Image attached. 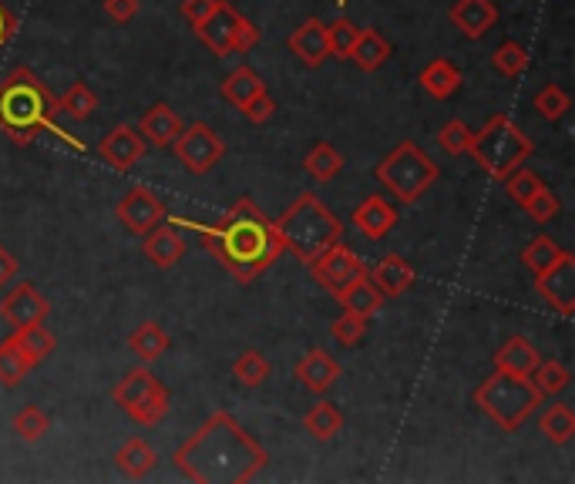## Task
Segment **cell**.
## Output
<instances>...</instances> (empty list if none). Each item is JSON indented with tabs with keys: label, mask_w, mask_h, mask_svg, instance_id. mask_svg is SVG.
Segmentation results:
<instances>
[{
	"label": "cell",
	"mask_w": 575,
	"mask_h": 484,
	"mask_svg": "<svg viewBox=\"0 0 575 484\" xmlns=\"http://www.w3.org/2000/svg\"><path fill=\"white\" fill-rule=\"evenodd\" d=\"M266 91V85H263V78L253 71V67H236L229 78L223 82V98L233 104V108H246L249 101H253L257 95H263Z\"/></svg>",
	"instance_id": "obj_29"
},
{
	"label": "cell",
	"mask_w": 575,
	"mask_h": 484,
	"mask_svg": "<svg viewBox=\"0 0 575 484\" xmlns=\"http://www.w3.org/2000/svg\"><path fill=\"white\" fill-rule=\"evenodd\" d=\"M58 104H61L64 115H71L75 122H85V119H91L95 111H98V95H95L85 82H78V85H71V88L64 91V98H61Z\"/></svg>",
	"instance_id": "obj_38"
},
{
	"label": "cell",
	"mask_w": 575,
	"mask_h": 484,
	"mask_svg": "<svg viewBox=\"0 0 575 484\" xmlns=\"http://www.w3.org/2000/svg\"><path fill=\"white\" fill-rule=\"evenodd\" d=\"M310 273L313 280L327 289V293H340L343 286H350L353 280L367 276V263L357 252H350L343 243H334L330 249H323L313 263H310Z\"/></svg>",
	"instance_id": "obj_10"
},
{
	"label": "cell",
	"mask_w": 575,
	"mask_h": 484,
	"mask_svg": "<svg viewBox=\"0 0 575 484\" xmlns=\"http://www.w3.org/2000/svg\"><path fill=\"white\" fill-rule=\"evenodd\" d=\"M14 30H17V21H14V14H11L4 4H0V51H4V48L11 45Z\"/></svg>",
	"instance_id": "obj_51"
},
{
	"label": "cell",
	"mask_w": 575,
	"mask_h": 484,
	"mask_svg": "<svg viewBox=\"0 0 575 484\" xmlns=\"http://www.w3.org/2000/svg\"><path fill=\"white\" fill-rule=\"evenodd\" d=\"M115 215L122 219V226L128 233H135V236H146L149 229L159 226V222L168 219L165 202L155 193L141 189V185H138V189H128V196L115 206Z\"/></svg>",
	"instance_id": "obj_13"
},
{
	"label": "cell",
	"mask_w": 575,
	"mask_h": 484,
	"mask_svg": "<svg viewBox=\"0 0 575 484\" xmlns=\"http://www.w3.org/2000/svg\"><path fill=\"white\" fill-rule=\"evenodd\" d=\"M451 24L468 37V41H482V37L498 24L495 0H458V4H451Z\"/></svg>",
	"instance_id": "obj_17"
},
{
	"label": "cell",
	"mask_w": 575,
	"mask_h": 484,
	"mask_svg": "<svg viewBox=\"0 0 575 484\" xmlns=\"http://www.w3.org/2000/svg\"><path fill=\"white\" fill-rule=\"evenodd\" d=\"M472 128L464 125L461 119H451L441 132H438V141H441V148L448 156H468V145H472Z\"/></svg>",
	"instance_id": "obj_47"
},
{
	"label": "cell",
	"mask_w": 575,
	"mask_h": 484,
	"mask_svg": "<svg viewBox=\"0 0 575 484\" xmlns=\"http://www.w3.org/2000/svg\"><path fill=\"white\" fill-rule=\"evenodd\" d=\"M501 182H505V193H509V199H512L518 209H522V206H525L538 189H542V185H546L542 178H538V175H535L532 169H525V165H518L515 172H509Z\"/></svg>",
	"instance_id": "obj_42"
},
{
	"label": "cell",
	"mask_w": 575,
	"mask_h": 484,
	"mask_svg": "<svg viewBox=\"0 0 575 484\" xmlns=\"http://www.w3.org/2000/svg\"><path fill=\"white\" fill-rule=\"evenodd\" d=\"M155 461H159L155 448H152L149 440H141V437H128L122 448H118V455H115V464L128 477H146L155 468Z\"/></svg>",
	"instance_id": "obj_28"
},
{
	"label": "cell",
	"mask_w": 575,
	"mask_h": 484,
	"mask_svg": "<svg viewBox=\"0 0 575 484\" xmlns=\"http://www.w3.org/2000/svg\"><path fill=\"white\" fill-rule=\"evenodd\" d=\"M51 313V300L30 283L14 286L4 300H0V323H8L11 330L30 326V323H45Z\"/></svg>",
	"instance_id": "obj_12"
},
{
	"label": "cell",
	"mask_w": 575,
	"mask_h": 484,
	"mask_svg": "<svg viewBox=\"0 0 575 484\" xmlns=\"http://www.w3.org/2000/svg\"><path fill=\"white\" fill-rule=\"evenodd\" d=\"M535 152L532 138L509 119V115H495L485 122L482 132L472 135L468 156L482 165L485 175L491 178H505L509 172H515L518 165L528 162V156Z\"/></svg>",
	"instance_id": "obj_6"
},
{
	"label": "cell",
	"mask_w": 575,
	"mask_h": 484,
	"mask_svg": "<svg viewBox=\"0 0 575 484\" xmlns=\"http://www.w3.org/2000/svg\"><path fill=\"white\" fill-rule=\"evenodd\" d=\"M525 212H528V219L532 222H538V226H546V222H552L555 215H559V209H562V202H559V196L549 189V185H542L525 206H522Z\"/></svg>",
	"instance_id": "obj_46"
},
{
	"label": "cell",
	"mask_w": 575,
	"mask_h": 484,
	"mask_svg": "<svg viewBox=\"0 0 575 484\" xmlns=\"http://www.w3.org/2000/svg\"><path fill=\"white\" fill-rule=\"evenodd\" d=\"M61 104L48 91V85L34 74L30 67H14L4 82H0V132H4L14 145H30L41 132H51L58 141H64L75 152H85V141L64 132L58 125Z\"/></svg>",
	"instance_id": "obj_3"
},
{
	"label": "cell",
	"mask_w": 575,
	"mask_h": 484,
	"mask_svg": "<svg viewBox=\"0 0 575 484\" xmlns=\"http://www.w3.org/2000/svg\"><path fill=\"white\" fill-rule=\"evenodd\" d=\"M393 54V48L384 41L380 37V30H374V27H364L361 30V37H357V45H353V51H350V58L347 61H353L361 71H377L380 64H387V58Z\"/></svg>",
	"instance_id": "obj_26"
},
{
	"label": "cell",
	"mask_w": 575,
	"mask_h": 484,
	"mask_svg": "<svg viewBox=\"0 0 575 484\" xmlns=\"http://www.w3.org/2000/svg\"><path fill=\"white\" fill-rule=\"evenodd\" d=\"M273 111H276V101L263 91V95H257L253 101L242 108V115H246V122H253V125H266L273 119Z\"/></svg>",
	"instance_id": "obj_48"
},
{
	"label": "cell",
	"mask_w": 575,
	"mask_h": 484,
	"mask_svg": "<svg viewBox=\"0 0 575 484\" xmlns=\"http://www.w3.org/2000/svg\"><path fill=\"white\" fill-rule=\"evenodd\" d=\"M212 8H215V0H183V17L196 27L209 17Z\"/></svg>",
	"instance_id": "obj_50"
},
{
	"label": "cell",
	"mask_w": 575,
	"mask_h": 484,
	"mask_svg": "<svg viewBox=\"0 0 575 484\" xmlns=\"http://www.w3.org/2000/svg\"><path fill=\"white\" fill-rule=\"evenodd\" d=\"M562 256H565V249H562L555 239L535 236V239L525 246V252H522V263H525V270H532V273H542V270H549L552 263H559Z\"/></svg>",
	"instance_id": "obj_37"
},
{
	"label": "cell",
	"mask_w": 575,
	"mask_h": 484,
	"mask_svg": "<svg viewBox=\"0 0 575 484\" xmlns=\"http://www.w3.org/2000/svg\"><path fill=\"white\" fill-rule=\"evenodd\" d=\"M290 51L300 58L307 67H320L330 58V41H327V24L320 17H307L293 34H290Z\"/></svg>",
	"instance_id": "obj_18"
},
{
	"label": "cell",
	"mask_w": 575,
	"mask_h": 484,
	"mask_svg": "<svg viewBox=\"0 0 575 484\" xmlns=\"http://www.w3.org/2000/svg\"><path fill=\"white\" fill-rule=\"evenodd\" d=\"M98 156L112 169L128 172L135 162H141V156H146V138H141L138 128H132V125H118L101 138Z\"/></svg>",
	"instance_id": "obj_14"
},
{
	"label": "cell",
	"mask_w": 575,
	"mask_h": 484,
	"mask_svg": "<svg viewBox=\"0 0 575 484\" xmlns=\"http://www.w3.org/2000/svg\"><path fill=\"white\" fill-rule=\"evenodd\" d=\"M303 165H307V172H310L316 182H330L334 175H340V169H343V156L337 152V148H334L330 141H316V145L310 148V152H307Z\"/></svg>",
	"instance_id": "obj_34"
},
{
	"label": "cell",
	"mask_w": 575,
	"mask_h": 484,
	"mask_svg": "<svg viewBox=\"0 0 575 484\" xmlns=\"http://www.w3.org/2000/svg\"><path fill=\"white\" fill-rule=\"evenodd\" d=\"M186 249H189V243H186V236L178 233V226L175 222H159L155 229H149L146 233V246H141V252H146V259L149 263H155L159 270H168V266H175L178 259L186 256Z\"/></svg>",
	"instance_id": "obj_16"
},
{
	"label": "cell",
	"mask_w": 575,
	"mask_h": 484,
	"mask_svg": "<svg viewBox=\"0 0 575 484\" xmlns=\"http://www.w3.org/2000/svg\"><path fill=\"white\" fill-rule=\"evenodd\" d=\"M357 37H361V27H357L350 17H337L334 24H327V41H330L334 58H350Z\"/></svg>",
	"instance_id": "obj_43"
},
{
	"label": "cell",
	"mask_w": 575,
	"mask_h": 484,
	"mask_svg": "<svg viewBox=\"0 0 575 484\" xmlns=\"http://www.w3.org/2000/svg\"><path fill=\"white\" fill-rule=\"evenodd\" d=\"M538 360H542V353H538V347L528 340V337H509L505 344H501V350L495 353V370H505V374H515V377H532V370L538 367Z\"/></svg>",
	"instance_id": "obj_22"
},
{
	"label": "cell",
	"mask_w": 575,
	"mask_h": 484,
	"mask_svg": "<svg viewBox=\"0 0 575 484\" xmlns=\"http://www.w3.org/2000/svg\"><path fill=\"white\" fill-rule=\"evenodd\" d=\"M17 347L24 350V357L38 367L41 360H48L54 353V333L45 326V323H30V326H21V330H11Z\"/></svg>",
	"instance_id": "obj_31"
},
{
	"label": "cell",
	"mask_w": 575,
	"mask_h": 484,
	"mask_svg": "<svg viewBox=\"0 0 575 484\" xmlns=\"http://www.w3.org/2000/svg\"><path fill=\"white\" fill-rule=\"evenodd\" d=\"M168 390L162 387V390H155L152 397H146V400H138L135 407H128V418L135 421V424H141V427H155V424H162L165 421V414H168Z\"/></svg>",
	"instance_id": "obj_39"
},
{
	"label": "cell",
	"mask_w": 575,
	"mask_h": 484,
	"mask_svg": "<svg viewBox=\"0 0 575 484\" xmlns=\"http://www.w3.org/2000/svg\"><path fill=\"white\" fill-rule=\"evenodd\" d=\"M337 4H340V8H343V4H347V0H337Z\"/></svg>",
	"instance_id": "obj_53"
},
{
	"label": "cell",
	"mask_w": 575,
	"mask_h": 484,
	"mask_svg": "<svg viewBox=\"0 0 575 484\" xmlns=\"http://www.w3.org/2000/svg\"><path fill=\"white\" fill-rule=\"evenodd\" d=\"M30 370H34V363L17 347L14 333L8 340H0V387H17L30 374Z\"/></svg>",
	"instance_id": "obj_32"
},
{
	"label": "cell",
	"mask_w": 575,
	"mask_h": 484,
	"mask_svg": "<svg viewBox=\"0 0 575 484\" xmlns=\"http://www.w3.org/2000/svg\"><path fill=\"white\" fill-rule=\"evenodd\" d=\"M491 67L501 74V78H522L528 67V51L518 41H505L491 54Z\"/></svg>",
	"instance_id": "obj_41"
},
{
	"label": "cell",
	"mask_w": 575,
	"mask_h": 484,
	"mask_svg": "<svg viewBox=\"0 0 575 484\" xmlns=\"http://www.w3.org/2000/svg\"><path fill=\"white\" fill-rule=\"evenodd\" d=\"M330 333H334V340H337V344H343V347H357V344H361V340L367 337V320H364V317H357V313H350V310H343V313L334 320Z\"/></svg>",
	"instance_id": "obj_44"
},
{
	"label": "cell",
	"mask_w": 575,
	"mask_h": 484,
	"mask_svg": "<svg viewBox=\"0 0 575 484\" xmlns=\"http://www.w3.org/2000/svg\"><path fill=\"white\" fill-rule=\"evenodd\" d=\"M199 41L212 51V54H246L253 51L260 41V27L253 21H246L229 0H215V8L209 11V17L202 24L192 27Z\"/></svg>",
	"instance_id": "obj_8"
},
{
	"label": "cell",
	"mask_w": 575,
	"mask_h": 484,
	"mask_svg": "<svg viewBox=\"0 0 575 484\" xmlns=\"http://www.w3.org/2000/svg\"><path fill=\"white\" fill-rule=\"evenodd\" d=\"M178 162H183L192 175H205L220 165V159L226 156V141L215 135V128H209L205 122H196L189 128L178 132V138L172 141Z\"/></svg>",
	"instance_id": "obj_9"
},
{
	"label": "cell",
	"mask_w": 575,
	"mask_h": 484,
	"mask_svg": "<svg viewBox=\"0 0 575 484\" xmlns=\"http://www.w3.org/2000/svg\"><path fill=\"white\" fill-rule=\"evenodd\" d=\"M535 111H538V115H542L546 122H559L565 111H568V95H565V88L546 85L542 91L535 95Z\"/></svg>",
	"instance_id": "obj_45"
},
{
	"label": "cell",
	"mask_w": 575,
	"mask_h": 484,
	"mask_svg": "<svg viewBox=\"0 0 575 484\" xmlns=\"http://www.w3.org/2000/svg\"><path fill=\"white\" fill-rule=\"evenodd\" d=\"M183 128H186L183 119H178L165 101L152 104L138 122V135L146 138V145H155V148H172V141L178 138Z\"/></svg>",
	"instance_id": "obj_20"
},
{
	"label": "cell",
	"mask_w": 575,
	"mask_h": 484,
	"mask_svg": "<svg viewBox=\"0 0 575 484\" xmlns=\"http://www.w3.org/2000/svg\"><path fill=\"white\" fill-rule=\"evenodd\" d=\"M535 293L542 296L559 317H575V256L568 249L559 263L535 273Z\"/></svg>",
	"instance_id": "obj_11"
},
{
	"label": "cell",
	"mask_w": 575,
	"mask_h": 484,
	"mask_svg": "<svg viewBox=\"0 0 575 484\" xmlns=\"http://www.w3.org/2000/svg\"><path fill=\"white\" fill-rule=\"evenodd\" d=\"M293 377L300 381V387H303L307 394L323 397V394H327V390L340 381V363H337L327 350L313 347L310 353L300 357V363H297V370H293Z\"/></svg>",
	"instance_id": "obj_15"
},
{
	"label": "cell",
	"mask_w": 575,
	"mask_h": 484,
	"mask_svg": "<svg viewBox=\"0 0 575 484\" xmlns=\"http://www.w3.org/2000/svg\"><path fill=\"white\" fill-rule=\"evenodd\" d=\"M367 276H371V283L384 293V300H387V296H401V293H408V289L414 286V280H417L414 266L408 263L404 256H398V252L384 256L374 270H367Z\"/></svg>",
	"instance_id": "obj_21"
},
{
	"label": "cell",
	"mask_w": 575,
	"mask_h": 484,
	"mask_svg": "<svg viewBox=\"0 0 575 484\" xmlns=\"http://www.w3.org/2000/svg\"><path fill=\"white\" fill-rule=\"evenodd\" d=\"M538 431H542L552 444H568L575 437V414L568 404H552L549 411L538 421Z\"/></svg>",
	"instance_id": "obj_35"
},
{
	"label": "cell",
	"mask_w": 575,
	"mask_h": 484,
	"mask_svg": "<svg viewBox=\"0 0 575 484\" xmlns=\"http://www.w3.org/2000/svg\"><path fill=\"white\" fill-rule=\"evenodd\" d=\"M51 431V418L41 411L38 404H24L21 411H17V418H14V434L21 437V440H41L45 434Z\"/></svg>",
	"instance_id": "obj_40"
},
{
	"label": "cell",
	"mask_w": 575,
	"mask_h": 484,
	"mask_svg": "<svg viewBox=\"0 0 575 484\" xmlns=\"http://www.w3.org/2000/svg\"><path fill=\"white\" fill-rule=\"evenodd\" d=\"M172 222L178 229L196 233L205 249L226 266V273H233L236 283H253L283 256L273 219L253 199H239L215 226H199V222L183 215H172Z\"/></svg>",
	"instance_id": "obj_2"
},
{
	"label": "cell",
	"mask_w": 575,
	"mask_h": 484,
	"mask_svg": "<svg viewBox=\"0 0 575 484\" xmlns=\"http://www.w3.org/2000/svg\"><path fill=\"white\" fill-rule=\"evenodd\" d=\"M475 404L482 407L488 421H495L505 434H515L542 407V394H538L532 377H515L505 374V370H495L488 381L478 384Z\"/></svg>",
	"instance_id": "obj_5"
},
{
	"label": "cell",
	"mask_w": 575,
	"mask_h": 484,
	"mask_svg": "<svg viewBox=\"0 0 575 484\" xmlns=\"http://www.w3.org/2000/svg\"><path fill=\"white\" fill-rule=\"evenodd\" d=\"M374 175L393 199L404 202V206H414L430 189V185L438 182V165L421 145L401 141L387 159H380Z\"/></svg>",
	"instance_id": "obj_7"
},
{
	"label": "cell",
	"mask_w": 575,
	"mask_h": 484,
	"mask_svg": "<svg viewBox=\"0 0 575 484\" xmlns=\"http://www.w3.org/2000/svg\"><path fill=\"white\" fill-rule=\"evenodd\" d=\"M128 350L141 360V363H155L165 350H168V333L159 323H141L128 333Z\"/></svg>",
	"instance_id": "obj_27"
},
{
	"label": "cell",
	"mask_w": 575,
	"mask_h": 484,
	"mask_svg": "<svg viewBox=\"0 0 575 484\" xmlns=\"http://www.w3.org/2000/svg\"><path fill=\"white\" fill-rule=\"evenodd\" d=\"M276 233H279V243L283 249H290L300 263H313V259L330 249L334 243H340L343 236V222L323 206L313 193H303L290 209H286L276 222Z\"/></svg>",
	"instance_id": "obj_4"
},
{
	"label": "cell",
	"mask_w": 575,
	"mask_h": 484,
	"mask_svg": "<svg viewBox=\"0 0 575 484\" xmlns=\"http://www.w3.org/2000/svg\"><path fill=\"white\" fill-rule=\"evenodd\" d=\"M350 219H353V226L361 229L367 239L377 243V239H384L393 226H398V219H401V215H398V209H393L384 196H367L361 206L353 209Z\"/></svg>",
	"instance_id": "obj_19"
},
{
	"label": "cell",
	"mask_w": 575,
	"mask_h": 484,
	"mask_svg": "<svg viewBox=\"0 0 575 484\" xmlns=\"http://www.w3.org/2000/svg\"><path fill=\"white\" fill-rule=\"evenodd\" d=\"M417 82H421V88H424L430 98H435V101H448V98H454L458 88H461V71H458L451 61L435 58V61H430V64L417 74Z\"/></svg>",
	"instance_id": "obj_23"
},
{
	"label": "cell",
	"mask_w": 575,
	"mask_h": 484,
	"mask_svg": "<svg viewBox=\"0 0 575 484\" xmlns=\"http://www.w3.org/2000/svg\"><path fill=\"white\" fill-rule=\"evenodd\" d=\"M233 377L242 387H263L270 381V360L260 350H242L233 363Z\"/></svg>",
	"instance_id": "obj_36"
},
{
	"label": "cell",
	"mask_w": 575,
	"mask_h": 484,
	"mask_svg": "<svg viewBox=\"0 0 575 484\" xmlns=\"http://www.w3.org/2000/svg\"><path fill=\"white\" fill-rule=\"evenodd\" d=\"M303 427H307V434L316 437V440H334V437L343 431V414H340V407L330 404V400L313 404L310 411H307V418H303Z\"/></svg>",
	"instance_id": "obj_30"
},
{
	"label": "cell",
	"mask_w": 575,
	"mask_h": 484,
	"mask_svg": "<svg viewBox=\"0 0 575 484\" xmlns=\"http://www.w3.org/2000/svg\"><path fill=\"white\" fill-rule=\"evenodd\" d=\"M104 14L115 24H128L138 14V0H104Z\"/></svg>",
	"instance_id": "obj_49"
},
{
	"label": "cell",
	"mask_w": 575,
	"mask_h": 484,
	"mask_svg": "<svg viewBox=\"0 0 575 484\" xmlns=\"http://www.w3.org/2000/svg\"><path fill=\"white\" fill-rule=\"evenodd\" d=\"M165 384L152 374L149 367H138L132 370V374H125V381H118V387L112 390V400L122 407V411H128V407H135L138 400L152 397L155 390H162Z\"/></svg>",
	"instance_id": "obj_25"
},
{
	"label": "cell",
	"mask_w": 575,
	"mask_h": 484,
	"mask_svg": "<svg viewBox=\"0 0 575 484\" xmlns=\"http://www.w3.org/2000/svg\"><path fill=\"white\" fill-rule=\"evenodd\" d=\"M172 461L199 484H246L270 464V455L233 414L215 411L189 440H183Z\"/></svg>",
	"instance_id": "obj_1"
},
{
	"label": "cell",
	"mask_w": 575,
	"mask_h": 484,
	"mask_svg": "<svg viewBox=\"0 0 575 484\" xmlns=\"http://www.w3.org/2000/svg\"><path fill=\"white\" fill-rule=\"evenodd\" d=\"M532 384L542 397H559L572 384V370L562 360H538V367L532 370Z\"/></svg>",
	"instance_id": "obj_33"
},
{
	"label": "cell",
	"mask_w": 575,
	"mask_h": 484,
	"mask_svg": "<svg viewBox=\"0 0 575 484\" xmlns=\"http://www.w3.org/2000/svg\"><path fill=\"white\" fill-rule=\"evenodd\" d=\"M14 273H17V259L4 246H0V286H8Z\"/></svg>",
	"instance_id": "obj_52"
},
{
	"label": "cell",
	"mask_w": 575,
	"mask_h": 484,
	"mask_svg": "<svg viewBox=\"0 0 575 484\" xmlns=\"http://www.w3.org/2000/svg\"><path fill=\"white\" fill-rule=\"evenodd\" d=\"M337 303H340L343 310L357 313V317L371 320V317L384 307V293L371 283V276H361V280H353L350 286H343V289L337 293Z\"/></svg>",
	"instance_id": "obj_24"
}]
</instances>
